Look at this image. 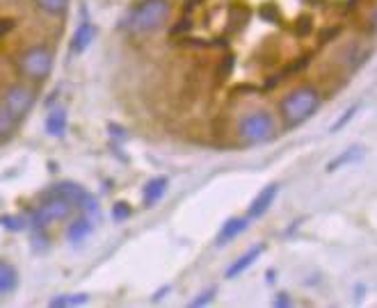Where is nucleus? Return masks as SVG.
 <instances>
[{
    "label": "nucleus",
    "instance_id": "a211bd4d",
    "mask_svg": "<svg viewBox=\"0 0 377 308\" xmlns=\"http://www.w3.org/2000/svg\"><path fill=\"white\" fill-rule=\"evenodd\" d=\"M35 3H37L39 10L58 17V14H65L69 10V3H72V0H35Z\"/></svg>",
    "mask_w": 377,
    "mask_h": 308
},
{
    "label": "nucleus",
    "instance_id": "6e6552de",
    "mask_svg": "<svg viewBox=\"0 0 377 308\" xmlns=\"http://www.w3.org/2000/svg\"><path fill=\"white\" fill-rule=\"evenodd\" d=\"M277 194H279V185H277V183L265 185V187L261 189V192H258V194L254 196V201H251L247 217H249V219H258V217H263L265 212L270 210V205L274 203V199H277Z\"/></svg>",
    "mask_w": 377,
    "mask_h": 308
},
{
    "label": "nucleus",
    "instance_id": "7ed1b4c3",
    "mask_svg": "<svg viewBox=\"0 0 377 308\" xmlns=\"http://www.w3.org/2000/svg\"><path fill=\"white\" fill-rule=\"evenodd\" d=\"M238 135L245 144H263V142H270L277 135L274 117L270 112H265V110H256V112L245 114L240 119Z\"/></svg>",
    "mask_w": 377,
    "mask_h": 308
},
{
    "label": "nucleus",
    "instance_id": "4468645a",
    "mask_svg": "<svg viewBox=\"0 0 377 308\" xmlns=\"http://www.w3.org/2000/svg\"><path fill=\"white\" fill-rule=\"evenodd\" d=\"M364 155H366V148L364 146H350L348 151H343L341 155H336L334 160H329L327 162V171H336V169H341L345 167V164H355L359 160H364Z\"/></svg>",
    "mask_w": 377,
    "mask_h": 308
},
{
    "label": "nucleus",
    "instance_id": "5701e85b",
    "mask_svg": "<svg viewBox=\"0 0 377 308\" xmlns=\"http://www.w3.org/2000/svg\"><path fill=\"white\" fill-rule=\"evenodd\" d=\"M313 30V19L311 17H300L297 19V23H295V35H300V37H306Z\"/></svg>",
    "mask_w": 377,
    "mask_h": 308
},
{
    "label": "nucleus",
    "instance_id": "cd10ccee",
    "mask_svg": "<svg viewBox=\"0 0 377 308\" xmlns=\"http://www.w3.org/2000/svg\"><path fill=\"white\" fill-rule=\"evenodd\" d=\"M373 28L377 30V12H375V17H373Z\"/></svg>",
    "mask_w": 377,
    "mask_h": 308
},
{
    "label": "nucleus",
    "instance_id": "b1692460",
    "mask_svg": "<svg viewBox=\"0 0 377 308\" xmlns=\"http://www.w3.org/2000/svg\"><path fill=\"white\" fill-rule=\"evenodd\" d=\"M215 292H217V288H208L206 292H201V295H199L197 299H192L190 306L197 308V306H206V304H210V302H213V297H215Z\"/></svg>",
    "mask_w": 377,
    "mask_h": 308
},
{
    "label": "nucleus",
    "instance_id": "9d476101",
    "mask_svg": "<svg viewBox=\"0 0 377 308\" xmlns=\"http://www.w3.org/2000/svg\"><path fill=\"white\" fill-rule=\"evenodd\" d=\"M247 226H249L247 217H231V219H226V222L222 224V228H219L215 244H217V247H222V244H229L231 240L238 238L240 233H245Z\"/></svg>",
    "mask_w": 377,
    "mask_h": 308
},
{
    "label": "nucleus",
    "instance_id": "aec40b11",
    "mask_svg": "<svg viewBox=\"0 0 377 308\" xmlns=\"http://www.w3.org/2000/svg\"><path fill=\"white\" fill-rule=\"evenodd\" d=\"M0 226L7 228V231H14V233H21L28 228V219L23 215H3L0 217Z\"/></svg>",
    "mask_w": 377,
    "mask_h": 308
},
{
    "label": "nucleus",
    "instance_id": "f3484780",
    "mask_svg": "<svg viewBox=\"0 0 377 308\" xmlns=\"http://www.w3.org/2000/svg\"><path fill=\"white\" fill-rule=\"evenodd\" d=\"M87 295L85 292H81V295H60V297H55L51 299V306L53 308H69V306H83V304H87Z\"/></svg>",
    "mask_w": 377,
    "mask_h": 308
},
{
    "label": "nucleus",
    "instance_id": "423d86ee",
    "mask_svg": "<svg viewBox=\"0 0 377 308\" xmlns=\"http://www.w3.org/2000/svg\"><path fill=\"white\" fill-rule=\"evenodd\" d=\"M72 212H74V205L69 201L58 199V196H46V201L39 205L37 210H33V224L39 228H46L55 222L67 219Z\"/></svg>",
    "mask_w": 377,
    "mask_h": 308
},
{
    "label": "nucleus",
    "instance_id": "0eeeda50",
    "mask_svg": "<svg viewBox=\"0 0 377 308\" xmlns=\"http://www.w3.org/2000/svg\"><path fill=\"white\" fill-rule=\"evenodd\" d=\"M3 105L5 110L10 112L14 119L21 121L30 110L35 105V94L33 89H28L26 85H12L10 89L5 92V99H3Z\"/></svg>",
    "mask_w": 377,
    "mask_h": 308
},
{
    "label": "nucleus",
    "instance_id": "a878e982",
    "mask_svg": "<svg viewBox=\"0 0 377 308\" xmlns=\"http://www.w3.org/2000/svg\"><path fill=\"white\" fill-rule=\"evenodd\" d=\"M108 130H110V135H112L115 139H119V142L128 139V135H126V130L122 128L119 123H108Z\"/></svg>",
    "mask_w": 377,
    "mask_h": 308
},
{
    "label": "nucleus",
    "instance_id": "2eb2a0df",
    "mask_svg": "<svg viewBox=\"0 0 377 308\" xmlns=\"http://www.w3.org/2000/svg\"><path fill=\"white\" fill-rule=\"evenodd\" d=\"M46 132H49L51 137H62L67 132V112L62 108L53 110L49 114V119H46Z\"/></svg>",
    "mask_w": 377,
    "mask_h": 308
},
{
    "label": "nucleus",
    "instance_id": "f03ea898",
    "mask_svg": "<svg viewBox=\"0 0 377 308\" xmlns=\"http://www.w3.org/2000/svg\"><path fill=\"white\" fill-rule=\"evenodd\" d=\"M169 19V0H142L128 17L131 33H153Z\"/></svg>",
    "mask_w": 377,
    "mask_h": 308
},
{
    "label": "nucleus",
    "instance_id": "9b49d317",
    "mask_svg": "<svg viewBox=\"0 0 377 308\" xmlns=\"http://www.w3.org/2000/svg\"><path fill=\"white\" fill-rule=\"evenodd\" d=\"M167 187H169L167 176H156V178L149 180V183L144 185V192H142V199H144L146 208H151V205L158 203L165 196V192H167Z\"/></svg>",
    "mask_w": 377,
    "mask_h": 308
},
{
    "label": "nucleus",
    "instance_id": "1a4fd4ad",
    "mask_svg": "<svg viewBox=\"0 0 377 308\" xmlns=\"http://www.w3.org/2000/svg\"><path fill=\"white\" fill-rule=\"evenodd\" d=\"M263 251H265L263 244H258V247H251V249L247 251V254H242L238 260H233L231 267H229V270H226V274H224V276H226V279H229V281L238 279L240 274H245V272L249 270V267L256 263L258 256H261Z\"/></svg>",
    "mask_w": 377,
    "mask_h": 308
},
{
    "label": "nucleus",
    "instance_id": "20e7f679",
    "mask_svg": "<svg viewBox=\"0 0 377 308\" xmlns=\"http://www.w3.org/2000/svg\"><path fill=\"white\" fill-rule=\"evenodd\" d=\"M19 69L21 74L30 78L35 83H42L51 76L53 69V55L46 46H33L30 51H26L19 60Z\"/></svg>",
    "mask_w": 377,
    "mask_h": 308
},
{
    "label": "nucleus",
    "instance_id": "6ab92c4d",
    "mask_svg": "<svg viewBox=\"0 0 377 308\" xmlns=\"http://www.w3.org/2000/svg\"><path fill=\"white\" fill-rule=\"evenodd\" d=\"M17 119L7 112L5 110V105H0V142L3 139H7V137H12V132H14V128H17Z\"/></svg>",
    "mask_w": 377,
    "mask_h": 308
},
{
    "label": "nucleus",
    "instance_id": "f257e3e1",
    "mask_svg": "<svg viewBox=\"0 0 377 308\" xmlns=\"http://www.w3.org/2000/svg\"><path fill=\"white\" fill-rule=\"evenodd\" d=\"M320 103H323V96L318 94V89H313V87H297V89H293L281 101V117H284L288 126L304 123L318 112Z\"/></svg>",
    "mask_w": 377,
    "mask_h": 308
},
{
    "label": "nucleus",
    "instance_id": "bb28decb",
    "mask_svg": "<svg viewBox=\"0 0 377 308\" xmlns=\"http://www.w3.org/2000/svg\"><path fill=\"white\" fill-rule=\"evenodd\" d=\"M272 306H293V302L288 299L286 292H279V295L272 299Z\"/></svg>",
    "mask_w": 377,
    "mask_h": 308
},
{
    "label": "nucleus",
    "instance_id": "ddd939ff",
    "mask_svg": "<svg viewBox=\"0 0 377 308\" xmlns=\"http://www.w3.org/2000/svg\"><path fill=\"white\" fill-rule=\"evenodd\" d=\"M19 288V272L7 260H0V295H10Z\"/></svg>",
    "mask_w": 377,
    "mask_h": 308
},
{
    "label": "nucleus",
    "instance_id": "393cba45",
    "mask_svg": "<svg viewBox=\"0 0 377 308\" xmlns=\"http://www.w3.org/2000/svg\"><path fill=\"white\" fill-rule=\"evenodd\" d=\"M261 17H263L265 21H270V23H277V21H279V12H277V5H272V3L263 5V7H261Z\"/></svg>",
    "mask_w": 377,
    "mask_h": 308
},
{
    "label": "nucleus",
    "instance_id": "4be33fe9",
    "mask_svg": "<svg viewBox=\"0 0 377 308\" xmlns=\"http://www.w3.org/2000/svg\"><path fill=\"white\" fill-rule=\"evenodd\" d=\"M131 217V205L126 201H119L112 205V219L115 222H126V219Z\"/></svg>",
    "mask_w": 377,
    "mask_h": 308
},
{
    "label": "nucleus",
    "instance_id": "412c9836",
    "mask_svg": "<svg viewBox=\"0 0 377 308\" xmlns=\"http://www.w3.org/2000/svg\"><path fill=\"white\" fill-rule=\"evenodd\" d=\"M357 112H359V103H355V105H352V108H348V110H345L341 119L332 126V132H339V130L343 128V126H348V123L352 121V117H355Z\"/></svg>",
    "mask_w": 377,
    "mask_h": 308
},
{
    "label": "nucleus",
    "instance_id": "f8f14e48",
    "mask_svg": "<svg viewBox=\"0 0 377 308\" xmlns=\"http://www.w3.org/2000/svg\"><path fill=\"white\" fill-rule=\"evenodd\" d=\"M94 37H97V28L92 26V23H81V26L76 28V35H74V44H72V49H74V53L76 55H81V53H85L92 46V42H94Z\"/></svg>",
    "mask_w": 377,
    "mask_h": 308
},
{
    "label": "nucleus",
    "instance_id": "39448f33",
    "mask_svg": "<svg viewBox=\"0 0 377 308\" xmlns=\"http://www.w3.org/2000/svg\"><path fill=\"white\" fill-rule=\"evenodd\" d=\"M46 196H58V199H65L74 205V208H81L83 212H90V215H97L99 212V203L97 199L85 192L81 185L76 183H60V185H53L49 192H44V199Z\"/></svg>",
    "mask_w": 377,
    "mask_h": 308
},
{
    "label": "nucleus",
    "instance_id": "dca6fc26",
    "mask_svg": "<svg viewBox=\"0 0 377 308\" xmlns=\"http://www.w3.org/2000/svg\"><path fill=\"white\" fill-rule=\"evenodd\" d=\"M92 222H90V217H78L74 224H69V228H67V238H69V242H83L87 235L92 233Z\"/></svg>",
    "mask_w": 377,
    "mask_h": 308
}]
</instances>
